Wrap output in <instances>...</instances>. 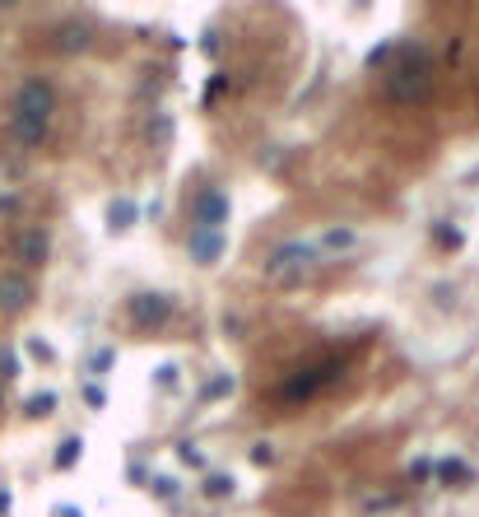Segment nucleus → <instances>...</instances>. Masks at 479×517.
I'll use <instances>...</instances> for the list:
<instances>
[{
	"label": "nucleus",
	"instance_id": "1",
	"mask_svg": "<svg viewBox=\"0 0 479 517\" xmlns=\"http://www.w3.org/2000/svg\"><path fill=\"white\" fill-rule=\"evenodd\" d=\"M56 112V89L47 80H24L10 103V136L19 145H42Z\"/></svg>",
	"mask_w": 479,
	"mask_h": 517
},
{
	"label": "nucleus",
	"instance_id": "2",
	"mask_svg": "<svg viewBox=\"0 0 479 517\" xmlns=\"http://www.w3.org/2000/svg\"><path fill=\"white\" fill-rule=\"evenodd\" d=\"M428 89H433V66H428V56L419 47L405 52L396 70H391V80H386V94L396 98V103H424Z\"/></svg>",
	"mask_w": 479,
	"mask_h": 517
},
{
	"label": "nucleus",
	"instance_id": "3",
	"mask_svg": "<svg viewBox=\"0 0 479 517\" xmlns=\"http://www.w3.org/2000/svg\"><path fill=\"white\" fill-rule=\"evenodd\" d=\"M340 368H345L340 359H326V368L317 364V368H303V373H293V378L280 387V401H284V406H303V401H312V396H317L326 382L340 378Z\"/></svg>",
	"mask_w": 479,
	"mask_h": 517
},
{
	"label": "nucleus",
	"instance_id": "4",
	"mask_svg": "<svg viewBox=\"0 0 479 517\" xmlns=\"http://www.w3.org/2000/svg\"><path fill=\"white\" fill-rule=\"evenodd\" d=\"M126 313H131L135 327L159 331V327H168V322H173L177 303L168 299V294H159V289H140V294H131V303H126Z\"/></svg>",
	"mask_w": 479,
	"mask_h": 517
},
{
	"label": "nucleus",
	"instance_id": "5",
	"mask_svg": "<svg viewBox=\"0 0 479 517\" xmlns=\"http://www.w3.org/2000/svg\"><path fill=\"white\" fill-rule=\"evenodd\" d=\"M317 261V247H307V243H284V247H275V257H270V266L266 271L275 275V280H293V275H303L307 266Z\"/></svg>",
	"mask_w": 479,
	"mask_h": 517
},
{
	"label": "nucleus",
	"instance_id": "6",
	"mask_svg": "<svg viewBox=\"0 0 479 517\" xmlns=\"http://www.w3.org/2000/svg\"><path fill=\"white\" fill-rule=\"evenodd\" d=\"M224 219H228L224 187H205L196 196V229H224Z\"/></svg>",
	"mask_w": 479,
	"mask_h": 517
},
{
	"label": "nucleus",
	"instance_id": "7",
	"mask_svg": "<svg viewBox=\"0 0 479 517\" xmlns=\"http://www.w3.org/2000/svg\"><path fill=\"white\" fill-rule=\"evenodd\" d=\"M28 303H33V285L28 280H19V275H5L0 280V313H24Z\"/></svg>",
	"mask_w": 479,
	"mask_h": 517
},
{
	"label": "nucleus",
	"instance_id": "8",
	"mask_svg": "<svg viewBox=\"0 0 479 517\" xmlns=\"http://www.w3.org/2000/svg\"><path fill=\"white\" fill-rule=\"evenodd\" d=\"M14 252H19L28 266H42L47 252H52V238H47L42 229H24V233H19V243H14Z\"/></svg>",
	"mask_w": 479,
	"mask_h": 517
},
{
	"label": "nucleus",
	"instance_id": "9",
	"mask_svg": "<svg viewBox=\"0 0 479 517\" xmlns=\"http://www.w3.org/2000/svg\"><path fill=\"white\" fill-rule=\"evenodd\" d=\"M219 252H224V233H219V229H196V233H191V257H196L200 266L219 261Z\"/></svg>",
	"mask_w": 479,
	"mask_h": 517
},
{
	"label": "nucleus",
	"instance_id": "10",
	"mask_svg": "<svg viewBox=\"0 0 479 517\" xmlns=\"http://www.w3.org/2000/svg\"><path fill=\"white\" fill-rule=\"evenodd\" d=\"M89 42H94V28L84 24V19H66V24L56 28V47H61V52H80Z\"/></svg>",
	"mask_w": 479,
	"mask_h": 517
},
{
	"label": "nucleus",
	"instance_id": "11",
	"mask_svg": "<svg viewBox=\"0 0 479 517\" xmlns=\"http://www.w3.org/2000/svg\"><path fill=\"white\" fill-rule=\"evenodd\" d=\"M135 215H140V210H135V201H112V210H107V229L126 233L135 224Z\"/></svg>",
	"mask_w": 479,
	"mask_h": 517
},
{
	"label": "nucleus",
	"instance_id": "12",
	"mask_svg": "<svg viewBox=\"0 0 479 517\" xmlns=\"http://www.w3.org/2000/svg\"><path fill=\"white\" fill-rule=\"evenodd\" d=\"M354 243H359V238H354L349 229H326L317 247H321V252H340V247H354Z\"/></svg>",
	"mask_w": 479,
	"mask_h": 517
},
{
	"label": "nucleus",
	"instance_id": "13",
	"mask_svg": "<svg viewBox=\"0 0 479 517\" xmlns=\"http://www.w3.org/2000/svg\"><path fill=\"white\" fill-rule=\"evenodd\" d=\"M433 471H438L442 485H461V480H470V466L466 462H438Z\"/></svg>",
	"mask_w": 479,
	"mask_h": 517
},
{
	"label": "nucleus",
	"instance_id": "14",
	"mask_svg": "<svg viewBox=\"0 0 479 517\" xmlns=\"http://www.w3.org/2000/svg\"><path fill=\"white\" fill-rule=\"evenodd\" d=\"M75 462H80V438H66L56 448V466H75Z\"/></svg>",
	"mask_w": 479,
	"mask_h": 517
},
{
	"label": "nucleus",
	"instance_id": "15",
	"mask_svg": "<svg viewBox=\"0 0 479 517\" xmlns=\"http://www.w3.org/2000/svg\"><path fill=\"white\" fill-rule=\"evenodd\" d=\"M52 406H56V396L42 392V396H33V401H28V415H33V420H42V415H52Z\"/></svg>",
	"mask_w": 479,
	"mask_h": 517
},
{
	"label": "nucleus",
	"instance_id": "16",
	"mask_svg": "<svg viewBox=\"0 0 479 517\" xmlns=\"http://www.w3.org/2000/svg\"><path fill=\"white\" fill-rule=\"evenodd\" d=\"M205 494L224 499V494H233V480H228V476H205Z\"/></svg>",
	"mask_w": 479,
	"mask_h": 517
},
{
	"label": "nucleus",
	"instance_id": "17",
	"mask_svg": "<svg viewBox=\"0 0 479 517\" xmlns=\"http://www.w3.org/2000/svg\"><path fill=\"white\" fill-rule=\"evenodd\" d=\"M228 392H233V378H214V382H205V392H200V396L214 401V396H228Z\"/></svg>",
	"mask_w": 479,
	"mask_h": 517
},
{
	"label": "nucleus",
	"instance_id": "18",
	"mask_svg": "<svg viewBox=\"0 0 479 517\" xmlns=\"http://www.w3.org/2000/svg\"><path fill=\"white\" fill-rule=\"evenodd\" d=\"M0 373H5V378H14V373H19V364H14L10 350H0Z\"/></svg>",
	"mask_w": 479,
	"mask_h": 517
},
{
	"label": "nucleus",
	"instance_id": "19",
	"mask_svg": "<svg viewBox=\"0 0 479 517\" xmlns=\"http://www.w3.org/2000/svg\"><path fill=\"white\" fill-rule=\"evenodd\" d=\"M89 368H94V373H107V368H112V350H98V354H94V364H89Z\"/></svg>",
	"mask_w": 479,
	"mask_h": 517
},
{
	"label": "nucleus",
	"instance_id": "20",
	"mask_svg": "<svg viewBox=\"0 0 479 517\" xmlns=\"http://www.w3.org/2000/svg\"><path fill=\"white\" fill-rule=\"evenodd\" d=\"M438 238H442V243H447V247H461V233H456V229H447V224H438Z\"/></svg>",
	"mask_w": 479,
	"mask_h": 517
},
{
	"label": "nucleus",
	"instance_id": "21",
	"mask_svg": "<svg viewBox=\"0 0 479 517\" xmlns=\"http://www.w3.org/2000/svg\"><path fill=\"white\" fill-rule=\"evenodd\" d=\"M84 401H89V406H94V410H103L107 392H103V387H89V392H84Z\"/></svg>",
	"mask_w": 479,
	"mask_h": 517
},
{
	"label": "nucleus",
	"instance_id": "22",
	"mask_svg": "<svg viewBox=\"0 0 479 517\" xmlns=\"http://www.w3.org/2000/svg\"><path fill=\"white\" fill-rule=\"evenodd\" d=\"M154 382H159V387H168V382H177V368H159V373H154Z\"/></svg>",
	"mask_w": 479,
	"mask_h": 517
}]
</instances>
